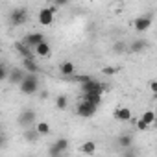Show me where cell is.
Wrapping results in <instances>:
<instances>
[{"instance_id":"obj_16","label":"cell","mask_w":157,"mask_h":157,"mask_svg":"<svg viewBox=\"0 0 157 157\" xmlns=\"http://www.w3.org/2000/svg\"><path fill=\"white\" fill-rule=\"evenodd\" d=\"M59 72H61L63 76H74V72H76V68H74V63H70V61H65V63H61V67H59Z\"/></svg>"},{"instance_id":"obj_5","label":"cell","mask_w":157,"mask_h":157,"mask_svg":"<svg viewBox=\"0 0 157 157\" xmlns=\"http://www.w3.org/2000/svg\"><path fill=\"white\" fill-rule=\"evenodd\" d=\"M54 15H56V6H50V8H43L39 11V22L43 26H50L54 22Z\"/></svg>"},{"instance_id":"obj_8","label":"cell","mask_w":157,"mask_h":157,"mask_svg":"<svg viewBox=\"0 0 157 157\" xmlns=\"http://www.w3.org/2000/svg\"><path fill=\"white\" fill-rule=\"evenodd\" d=\"M133 26L137 32H148L151 28V17H137L133 21Z\"/></svg>"},{"instance_id":"obj_22","label":"cell","mask_w":157,"mask_h":157,"mask_svg":"<svg viewBox=\"0 0 157 157\" xmlns=\"http://www.w3.org/2000/svg\"><path fill=\"white\" fill-rule=\"evenodd\" d=\"M39 137H41V135L37 133V129H26V131H24V139L30 140V142H35Z\"/></svg>"},{"instance_id":"obj_14","label":"cell","mask_w":157,"mask_h":157,"mask_svg":"<svg viewBox=\"0 0 157 157\" xmlns=\"http://www.w3.org/2000/svg\"><path fill=\"white\" fill-rule=\"evenodd\" d=\"M15 48L19 50V54H21L24 59H28V57H33V56H32V48H30V46H26V44H24V41H19V43H15Z\"/></svg>"},{"instance_id":"obj_7","label":"cell","mask_w":157,"mask_h":157,"mask_svg":"<svg viewBox=\"0 0 157 157\" xmlns=\"http://www.w3.org/2000/svg\"><path fill=\"white\" fill-rule=\"evenodd\" d=\"M26 19H28V15H26V10H24V8L15 10V11L11 13V17H10V21H11L13 26H21V24H24Z\"/></svg>"},{"instance_id":"obj_23","label":"cell","mask_w":157,"mask_h":157,"mask_svg":"<svg viewBox=\"0 0 157 157\" xmlns=\"http://www.w3.org/2000/svg\"><path fill=\"white\" fill-rule=\"evenodd\" d=\"M131 122L137 126V129H139V131H148V128H150L142 118H131Z\"/></svg>"},{"instance_id":"obj_20","label":"cell","mask_w":157,"mask_h":157,"mask_svg":"<svg viewBox=\"0 0 157 157\" xmlns=\"http://www.w3.org/2000/svg\"><path fill=\"white\" fill-rule=\"evenodd\" d=\"M146 46H148V43H146V41H142V39H139V41H133V43H131L129 50H131V52H142Z\"/></svg>"},{"instance_id":"obj_6","label":"cell","mask_w":157,"mask_h":157,"mask_svg":"<svg viewBox=\"0 0 157 157\" xmlns=\"http://www.w3.org/2000/svg\"><path fill=\"white\" fill-rule=\"evenodd\" d=\"M43 43H44V35H43V33H28V35L24 37V44L30 46V48H37V46L43 44Z\"/></svg>"},{"instance_id":"obj_12","label":"cell","mask_w":157,"mask_h":157,"mask_svg":"<svg viewBox=\"0 0 157 157\" xmlns=\"http://www.w3.org/2000/svg\"><path fill=\"white\" fill-rule=\"evenodd\" d=\"M117 144H118V148H122V150H129V148L133 146V137H131V135H118Z\"/></svg>"},{"instance_id":"obj_3","label":"cell","mask_w":157,"mask_h":157,"mask_svg":"<svg viewBox=\"0 0 157 157\" xmlns=\"http://www.w3.org/2000/svg\"><path fill=\"white\" fill-rule=\"evenodd\" d=\"M104 91H107L105 89V85H102L100 82H96V80H93V82H89V83H85V85H82V93L83 94H100L102 96V93Z\"/></svg>"},{"instance_id":"obj_11","label":"cell","mask_w":157,"mask_h":157,"mask_svg":"<svg viewBox=\"0 0 157 157\" xmlns=\"http://www.w3.org/2000/svg\"><path fill=\"white\" fill-rule=\"evenodd\" d=\"M22 67L28 74H37L39 72V65L33 61V57H28V59H22Z\"/></svg>"},{"instance_id":"obj_9","label":"cell","mask_w":157,"mask_h":157,"mask_svg":"<svg viewBox=\"0 0 157 157\" xmlns=\"http://www.w3.org/2000/svg\"><path fill=\"white\" fill-rule=\"evenodd\" d=\"M19 122H21L24 128L32 126V124L35 122V111H33V109H24V111L19 115Z\"/></svg>"},{"instance_id":"obj_28","label":"cell","mask_w":157,"mask_h":157,"mask_svg":"<svg viewBox=\"0 0 157 157\" xmlns=\"http://www.w3.org/2000/svg\"><path fill=\"white\" fill-rule=\"evenodd\" d=\"M148 89L153 93V94H157V80H153V82H150L148 83Z\"/></svg>"},{"instance_id":"obj_10","label":"cell","mask_w":157,"mask_h":157,"mask_svg":"<svg viewBox=\"0 0 157 157\" xmlns=\"http://www.w3.org/2000/svg\"><path fill=\"white\" fill-rule=\"evenodd\" d=\"M115 118H117L118 122H128V120H131V111H129V107H118V109L115 111Z\"/></svg>"},{"instance_id":"obj_1","label":"cell","mask_w":157,"mask_h":157,"mask_svg":"<svg viewBox=\"0 0 157 157\" xmlns=\"http://www.w3.org/2000/svg\"><path fill=\"white\" fill-rule=\"evenodd\" d=\"M19 87H21L22 94H35L37 89H39V78H37V74H28L24 78V82Z\"/></svg>"},{"instance_id":"obj_25","label":"cell","mask_w":157,"mask_h":157,"mask_svg":"<svg viewBox=\"0 0 157 157\" xmlns=\"http://www.w3.org/2000/svg\"><path fill=\"white\" fill-rule=\"evenodd\" d=\"M67 104H68V98H67V96H63V94L57 96V100H56V107H57V109H65Z\"/></svg>"},{"instance_id":"obj_32","label":"cell","mask_w":157,"mask_h":157,"mask_svg":"<svg viewBox=\"0 0 157 157\" xmlns=\"http://www.w3.org/2000/svg\"><path fill=\"white\" fill-rule=\"evenodd\" d=\"M155 117H157V107H155Z\"/></svg>"},{"instance_id":"obj_2","label":"cell","mask_w":157,"mask_h":157,"mask_svg":"<svg viewBox=\"0 0 157 157\" xmlns=\"http://www.w3.org/2000/svg\"><path fill=\"white\" fill-rule=\"evenodd\" d=\"M68 150V140L67 139H57L52 146H50V157H63V153Z\"/></svg>"},{"instance_id":"obj_31","label":"cell","mask_w":157,"mask_h":157,"mask_svg":"<svg viewBox=\"0 0 157 157\" xmlns=\"http://www.w3.org/2000/svg\"><path fill=\"white\" fill-rule=\"evenodd\" d=\"M153 126H155V128H157V120H155V124H153Z\"/></svg>"},{"instance_id":"obj_24","label":"cell","mask_w":157,"mask_h":157,"mask_svg":"<svg viewBox=\"0 0 157 157\" xmlns=\"http://www.w3.org/2000/svg\"><path fill=\"white\" fill-rule=\"evenodd\" d=\"M35 129H37L39 135H48V133H50V126H48L46 122H39V124L35 126Z\"/></svg>"},{"instance_id":"obj_15","label":"cell","mask_w":157,"mask_h":157,"mask_svg":"<svg viewBox=\"0 0 157 157\" xmlns=\"http://www.w3.org/2000/svg\"><path fill=\"white\" fill-rule=\"evenodd\" d=\"M80 151L85 153V155H93V153L96 151V142H93V140H85V142L80 146Z\"/></svg>"},{"instance_id":"obj_4","label":"cell","mask_w":157,"mask_h":157,"mask_svg":"<svg viewBox=\"0 0 157 157\" xmlns=\"http://www.w3.org/2000/svg\"><path fill=\"white\" fill-rule=\"evenodd\" d=\"M96 109L98 107H94V105H91V104L82 100L80 104H78V107H76V113H78V117H82V118H91V117H94Z\"/></svg>"},{"instance_id":"obj_18","label":"cell","mask_w":157,"mask_h":157,"mask_svg":"<svg viewBox=\"0 0 157 157\" xmlns=\"http://www.w3.org/2000/svg\"><path fill=\"white\" fill-rule=\"evenodd\" d=\"M35 54H37L39 57H48V56H50V44L44 41L43 44H39V46L35 48Z\"/></svg>"},{"instance_id":"obj_29","label":"cell","mask_w":157,"mask_h":157,"mask_svg":"<svg viewBox=\"0 0 157 157\" xmlns=\"http://www.w3.org/2000/svg\"><path fill=\"white\" fill-rule=\"evenodd\" d=\"M122 157H139V155H137V151H135L133 148H129V150H126V151H124V155H122Z\"/></svg>"},{"instance_id":"obj_27","label":"cell","mask_w":157,"mask_h":157,"mask_svg":"<svg viewBox=\"0 0 157 157\" xmlns=\"http://www.w3.org/2000/svg\"><path fill=\"white\" fill-rule=\"evenodd\" d=\"M115 72H117L115 67H104V68H102V74H107V76H111V74H115Z\"/></svg>"},{"instance_id":"obj_19","label":"cell","mask_w":157,"mask_h":157,"mask_svg":"<svg viewBox=\"0 0 157 157\" xmlns=\"http://www.w3.org/2000/svg\"><path fill=\"white\" fill-rule=\"evenodd\" d=\"M148 126H153L155 124V120H157V117H155V111H151V109H148V111H144L142 113V117H140Z\"/></svg>"},{"instance_id":"obj_13","label":"cell","mask_w":157,"mask_h":157,"mask_svg":"<svg viewBox=\"0 0 157 157\" xmlns=\"http://www.w3.org/2000/svg\"><path fill=\"white\" fill-rule=\"evenodd\" d=\"M28 76V72H24L22 68H15L13 72H11V76H10V80L13 82V83H17V85H21L22 82H24V78Z\"/></svg>"},{"instance_id":"obj_30","label":"cell","mask_w":157,"mask_h":157,"mask_svg":"<svg viewBox=\"0 0 157 157\" xmlns=\"http://www.w3.org/2000/svg\"><path fill=\"white\" fill-rule=\"evenodd\" d=\"M67 2H65V0H56V8H59V6H65Z\"/></svg>"},{"instance_id":"obj_21","label":"cell","mask_w":157,"mask_h":157,"mask_svg":"<svg viewBox=\"0 0 157 157\" xmlns=\"http://www.w3.org/2000/svg\"><path fill=\"white\" fill-rule=\"evenodd\" d=\"M74 80L78 82V83H80V85H85V83H89V82H93L94 80V78H91L89 74H74Z\"/></svg>"},{"instance_id":"obj_17","label":"cell","mask_w":157,"mask_h":157,"mask_svg":"<svg viewBox=\"0 0 157 157\" xmlns=\"http://www.w3.org/2000/svg\"><path fill=\"white\" fill-rule=\"evenodd\" d=\"M83 102H87V104L98 107V105L102 104V96H100V94H83Z\"/></svg>"},{"instance_id":"obj_26","label":"cell","mask_w":157,"mask_h":157,"mask_svg":"<svg viewBox=\"0 0 157 157\" xmlns=\"http://www.w3.org/2000/svg\"><path fill=\"white\" fill-rule=\"evenodd\" d=\"M8 78H10L8 68H6V65H2V67H0V80H8Z\"/></svg>"}]
</instances>
